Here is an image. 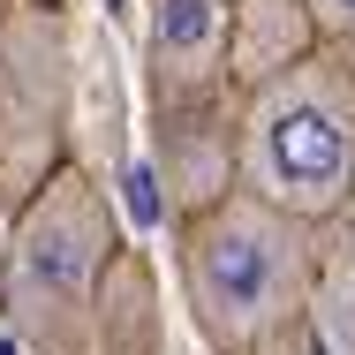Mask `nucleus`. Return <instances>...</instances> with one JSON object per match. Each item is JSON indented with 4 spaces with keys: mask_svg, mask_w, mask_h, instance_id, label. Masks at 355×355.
I'll use <instances>...</instances> for the list:
<instances>
[{
    "mask_svg": "<svg viewBox=\"0 0 355 355\" xmlns=\"http://www.w3.org/2000/svg\"><path fill=\"white\" fill-rule=\"evenodd\" d=\"M189 272H197V295H205V318L227 340H242V333H265L280 318L287 287H295V250L257 212H219L197 234Z\"/></svg>",
    "mask_w": 355,
    "mask_h": 355,
    "instance_id": "obj_2",
    "label": "nucleus"
},
{
    "mask_svg": "<svg viewBox=\"0 0 355 355\" xmlns=\"http://www.w3.org/2000/svg\"><path fill=\"white\" fill-rule=\"evenodd\" d=\"M219 38V0H166L159 8V61H205Z\"/></svg>",
    "mask_w": 355,
    "mask_h": 355,
    "instance_id": "obj_3",
    "label": "nucleus"
},
{
    "mask_svg": "<svg viewBox=\"0 0 355 355\" xmlns=\"http://www.w3.org/2000/svg\"><path fill=\"white\" fill-rule=\"evenodd\" d=\"M129 212H137L144 227L159 219V197H151V174H129Z\"/></svg>",
    "mask_w": 355,
    "mask_h": 355,
    "instance_id": "obj_4",
    "label": "nucleus"
},
{
    "mask_svg": "<svg viewBox=\"0 0 355 355\" xmlns=\"http://www.w3.org/2000/svg\"><path fill=\"white\" fill-rule=\"evenodd\" d=\"M257 174L265 197L295 212H333L355 182V121L325 91H280L257 121Z\"/></svg>",
    "mask_w": 355,
    "mask_h": 355,
    "instance_id": "obj_1",
    "label": "nucleus"
},
{
    "mask_svg": "<svg viewBox=\"0 0 355 355\" xmlns=\"http://www.w3.org/2000/svg\"><path fill=\"white\" fill-rule=\"evenodd\" d=\"M333 15H348V23H355V0H333Z\"/></svg>",
    "mask_w": 355,
    "mask_h": 355,
    "instance_id": "obj_5",
    "label": "nucleus"
}]
</instances>
